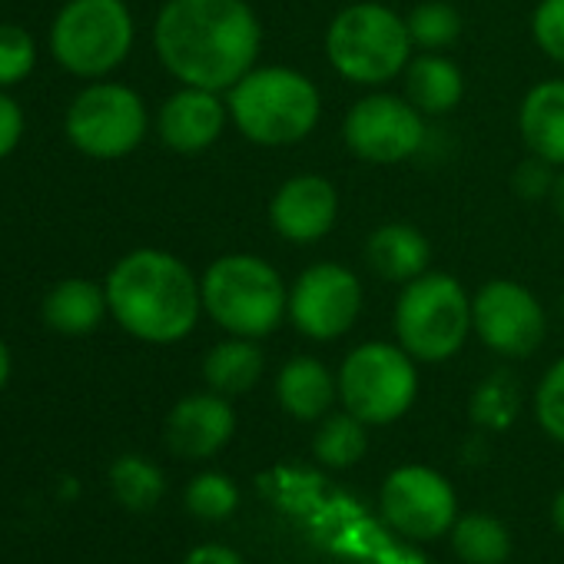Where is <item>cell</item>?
I'll use <instances>...</instances> for the list:
<instances>
[{
    "instance_id": "6da1fadb",
    "label": "cell",
    "mask_w": 564,
    "mask_h": 564,
    "mask_svg": "<svg viewBox=\"0 0 564 564\" xmlns=\"http://www.w3.org/2000/svg\"><path fill=\"white\" fill-rule=\"evenodd\" d=\"M153 51L183 87L226 94L256 67L262 24L246 0H166L153 21Z\"/></svg>"
},
{
    "instance_id": "7a4b0ae2",
    "label": "cell",
    "mask_w": 564,
    "mask_h": 564,
    "mask_svg": "<svg viewBox=\"0 0 564 564\" xmlns=\"http://www.w3.org/2000/svg\"><path fill=\"white\" fill-rule=\"evenodd\" d=\"M110 316L123 333L150 346L186 339L203 313L199 279L183 259L163 249H133L107 272Z\"/></svg>"
},
{
    "instance_id": "3957f363",
    "label": "cell",
    "mask_w": 564,
    "mask_h": 564,
    "mask_svg": "<svg viewBox=\"0 0 564 564\" xmlns=\"http://www.w3.org/2000/svg\"><path fill=\"white\" fill-rule=\"evenodd\" d=\"M232 127L256 147H293L303 143L319 117V87L293 67H252L239 84L226 90Z\"/></svg>"
},
{
    "instance_id": "277c9868",
    "label": "cell",
    "mask_w": 564,
    "mask_h": 564,
    "mask_svg": "<svg viewBox=\"0 0 564 564\" xmlns=\"http://www.w3.org/2000/svg\"><path fill=\"white\" fill-rule=\"evenodd\" d=\"M203 313L229 336L262 339L290 316V290L272 262L252 252H229L199 279Z\"/></svg>"
},
{
    "instance_id": "5b68a950",
    "label": "cell",
    "mask_w": 564,
    "mask_h": 564,
    "mask_svg": "<svg viewBox=\"0 0 564 564\" xmlns=\"http://www.w3.org/2000/svg\"><path fill=\"white\" fill-rule=\"evenodd\" d=\"M412 51L415 44L405 18L379 0L343 8L326 31V57L333 70L359 87H382L402 77Z\"/></svg>"
},
{
    "instance_id": "8992f818",
    "label": "cell",
    "mask_w": 564,
    "mask_h": 564,
    "mask_svg": "<svg viewBox=\"0 0 564 564\" xmlns=\"http://www.w3.org/2000/svg\"><path fill=\"white\" fill-rule=\"evenodd\" d=\"M471 333V296L448 272H422L395 303L399 346L419 362L452 359Z\"/></svg>"
},
{
    "instance_id": "52a82bcc",
    "label": "cell",
    "mask_w": 564,
    "mask_h": 564,
    "mask_svg": "<svg viewBox=\"0 0 564 564\" xmlns=\"http://www.w3.org/2000/svg\"><path fill=\"white\" fill-rule=\"evenodd\" d=\"M133 37V14L123 0H70L51 24V54L80 80H104L130 57Z\"/></svg>"
},
{
    "instance_id": "ba28073f",
    "label": "cell",
    "mask_w": 564,
    "mask_h": 564,
    "mask_svg": "<svg viewBox=\"0 0 564 564\" xmlns=\"http://www.w3.org/2000/svg\"><path fill=\"white\" fill-rule=\"evenodd\" d=\"M336 382L346 412H352L366 425H389L402 419L419 392L415 359L392 343L356 346L343 359Z\"/></svg>"
},
{
    "instance_id": "9c48e42d",
    "label": "cell",
    "mask_w": 564,
    "mask_h": 564,
    "mask_svg": "<svg viewBox=\"0 0 564 564\" xmlns=\"http://www.w3.org/2000/svg\"><path fill=\"white\" fill-rule=\"evenodd\" d=\"M150 127L143 97L113 80H94L84 87L64 117V133L70 147L90 160H123L130 156Z\"/></svg>"
},
{
    "instance_id": "30bf717a",
    "label": "cell",
    "mask_w": 564,
    "mask_h": 564,
    "mask_svg": "<svg viewBox=\"0 0 564 564\" xmlns=\"http://www.w3.org/2000/svg\"><path fill=\"white\" fill-rule=\"evenodd\" d=\"M429 127L425 113H419L409 97L399 94H369L352 104V110L343 120V140L346 147L376 166H392L402 160H412L425 147Z\"/></svg>"
},
{
    "instance_id": "8fae6325",
    "label": "cell",
    "mask_w": 564,
    "mask_h": 564,
    "mask_svg": "<svg viewBox=\"0 0 564 564\" xmlns=\"http://www.w3.org/2000/svg\"><path fill=\"white\" fill-rule=\"evenodd\" d=\"M362 313V282L339 262H313L290 286V319L316 343L346 336Z\"/></svg>"
},
{
    "instance_id": "7c38bea8",
    "label": "cell",
    "mask_w": 564,
    "mask_h": 564,
    "mask_svg": "<svg viewBox=\"0 0 564 564\" xmlns=\"http://www.w3.org/2000/svg\"><path fill=\"white\" fill-rule=\"evenodd\" d=\"M471 329L508 359H524L544 343V310L534 293L514 279H491L471 296Z\"/></svg>"
},
{
    "instance_id": "4fadbf2b",
    "label": "cell",
    "mask_w": 564,
    "mask_h": 564,
    "mask_svg": "<svg viewBox=\"0 0 564 564\" xmlns=\"http://www.w3.org/2000/svg\"><path fill=\"white\" fill-rule=\"evenodd\" d=\"M379 505L395 531L419 541L445 534L455 524V511H458L452 485L425 465L395 468L382 485Z\"/></svg>"
},
{
    "instance_id": "5bb4252c",
    "label": "cell",
    "mask_w": 564,
    "mask_h": 564,
    "mask_svg": "<svg viewBox=\"0 0 564 564\" xmlns=\"http://www.w3.org/2000/svg\"><path fill=\"white\" fill-rule=\"evenodd\" d=\"M336 219L339 193L326 176L316 173L290 176L269 199V223L286 242L313 246L333 232Z\"/></svg>"
},
{
    "instance_id": "9a60e30c",
    "label": "cell",
    "mask_w": 564,
    "mask_h": 564,
    "mask_svg": "<svg viewBox=\"0 0 564 564\" xmlns=\"http://www.w3.org/2000/svg\"><path fill=\"white\" fill-rule=\"evenodd\" d=\"M229 123V107L216 90L180 87L170 94L156 113V133L173 153H203L209 150Z\"/></svg>"
},
{
    "instance_id": "2e32d148",
    "label": "cell",
    "mask_w": 564,
    "mask_h": 564,
    "mask_svg": "<svg viewBox=\"0 0 564 564\" xmlns=\"http://www.w3.org/2000/svg\"><path fill=\"white\" fill-rule=\"evenodd\" d=\"M236 432V412L219 392L180 399L166 415V445L180 458H213Z\"/></svg>"
},
{
    "instance_id": "e0dca14e",
    "label": "cell",
    "mask_w": 564,
    "mask_h": 564,
    "mask_svg": "<svg viewBox=\"0 0 564 564\" xmlns=\"http://www.w3.org/2000/svg\"><path fill=\"white\" fill-rule=\"evenodd\" d=\"M518 130L528 153L564 166V80H541L524 94Z\"/></svg>"
},
{
    "instance_id": "ac0fdd59",
    "label": "cell",
    "mask_w": 564,
    "mask_h": 564,
    "mask_svg": "<svg viewBox=\"0 0 564 564\" xmlns=\"http://www.w3.org/2000/svg\"><path fill=\"white\" fill-rule=\"evenodd\" d=\"M41 316L61 336H87L104 323V316H110L107 290L84 275L61 279L44 296Z\"/></svg>"
},
{
    "instance_id": "d6986e66",
    "label": "cell",
    "mask_w": 564,
    "mask_h": 564,
    "mask_svg": "<svg viewBox=\"0 0 564 564\" xmlns=\"http://www.w3.org/2000/svg\"><path fill=\"white\" fill-rule=\"evenodd\" d=\"M366 262L389 282H412L429 272L432 242L419 226L409 223H386L366 239Z\"/></svg>"
},
{
    "instance_id": "ffe728a7",
    "label": "cell",
    "mask_w": 564,
    "mask_h": 564,
    "mask_svg": "<svg viewBox=\"0 0 564 564\" xmlns=\"http://www.w3.org/2000/svg\"><path fill=\"white\" fill-rule=\"evenodd\" d=\"M275 395H279V405L286 409L293 419L316 422L339 399V382L319 359L296 356V359H290L286 366L279 369Z\"/></svg>"
},
{
    "instance_id": "44dd1931",
    "label": "cell",
    "mask_w": 564,
    "mask_h": 564,
    "mask_svg": "<svg viewBox=\"0 0 564 564\" xmlns=\"http://www.w3.org/2000/svg\"><path fill=\"white\" fill-rule=\"evenodd\" d=\"M402 77H405V97H409V104L419 113H425V117H445L465 97V77H462V70L448 57L432 54V51H422L419 57H412Z\"/></svg>"
},
{
    "instance_id": "7402d4cb",
    "label": "cell",
    "mask_w": 564,
    "mask_h": 564,
    "mask_svg": "<svg viewBox=\"0 0 564 564\" xmlns=\"http://www.w3.org/2000/svg\"><path fill=\"white\" fill-rule=\"evenodd\" d=\"M262 369H265L262 349L256 346V339H242V336L213 346L203 359V379L209 392H219L226 399L249 392L262 379Z\"/></svg>"
},
{
    "instance_id": "603a6c76",
    "label": "cell",
    "mask_w": 564,
    "mask_h": 564,
    "mask_svg": "<svg viewBox=\"0 0 564 564\" xmlns=\"http://www.w3.org/2000/svg\"><path fill=\"white\" fill-rule=\"evenodd\" d=\"M455 554L465 564H501L511 554V534L491 514H465L452 524Z\"/></svg>"
},
{
    "instance_id": "cb8c5ba5",
    "label": "cell",
    "mask_w": 564,
    "mask_h": 564,
    "mask_svg": "<svg viewBox=\"0 0 564 564\" xmlns=\"http://www.w3.org/2000/svg\"><path fill=\"white\" fill-rule=\"evenodd\" d=\"M110 491L123 508L147 511V508L160 505V498L166 491V478L143 455H120L110 465Z\"/></svg>"
},
{
    "instance_id": "d4e9b609",
    "label": "cell",
    "mask_w": 564,
    "mask_h": 564,
    "mask_svg": "<svg viewBox=\"0 0 564 564\" xmlns=\"http://www.w3.org/2000/svg\"><path fill=\"white\" fill-rule=\"evenodd\" d=\"M366 445H369V435H366V422L356 419L352 412H343V415H329L316 438H313V452L323 465L329 468H349L356 465L362 455H366Z\"/></svg>"
},
{
    "instance_id": "484cf974",
    "label": "cell",
    "mask_w": 564,
    "mask_h": 564,
    "mask_svg": "<svg viewBox=\"0 0 564 564\" xmlns=\"http://www.w3.org/2000/svg\"><path fill=\"white\" fill-rule=\"evenodd\" d=\"M405 24H409L412 44L419 51H432V54L452 47L462 34V18L452 4H445V0H425V4L412 8Z\"/></svg>"
},
{
    "instance_id": "4316f807",
    "label": "cell",
    "mask_w": 564,
    "mask_h": 564,
    "mask_svg": "<svg viewBox=\"0 0 564 564\" xmlns=\"http://www.w3.org/2000/svg\"><path fill=\"white\" fill-rule=\"evenodd\" d=\"M186 508L203 518V521H219V518H229L239 505V491L236 485L219 475V471H203L196 475L189 485H186V495H183Z\"/></svg>"
},
{
    "instance_id": "83f0119b",
    "label": "cell",
    "mask_w": 564,
    "mask_h": 564,
    "mask_svg": "<svg viewBox=\"0 0 564 564\" xmlns=\"http://www.w3.org/2000/svg\"><path fill=\"white\" fill-rule=\"evenodd\" d=\"M37 67V41L21 24H0V90L24 84Z\"/></svg>"
},
{
    "instance_id": "f1b7e54d",
    "label": "cell",
    "mask_w": 564,
    "mask_h": 564,
    "mask_svg": "<svg viewBox=\"0 0 564 564\" xmlns=\"http://www.w3.org/2000/svg\"><path fill=\"white\" fill-rule=\"evenodd\" d=\"M518 412V389L508 376H491L488 382H481L475 389V399H471V419L485 429H505L511 425Z\"/></svg>"
},
{
    "instance_id": "f546056e",
    "label": "cell",
    "mask_w": 564,
    "mask_h": 564,
    "mask_svg": "<svg viewBox=\"0 0 564 564\" xmlns=\"http://www.w3.org/2000/svg\"><path fill=\"white\" fill-rule=\"evenodd\" d=\"M534 415H538V425L554 442H564V359H557L544 372L538 395H534Z\"/></svg>"
},
{
    "instance_id": "4dcf8cb0",
    "label": "cell",
    "mask_w": 564,
    "mask_h": 564,
    "mask_svg": "<svg viewBox=\"0 0 564 564\" xmlns=\"http://www.w3.org/2000/svg\"><path fill=\"white\" fill-rule=\"evenodd\" d=\"M531 34L541 54L564 67V0H541L531 14Z\"/></svg>"
},
{
    "instance_id": "1f68e13d",
    "label": "cell",
    "mask_w": 564,
    "mask_h": 564,
    "mask_svg": "<svg viewBox=\"0 0 564 564\" xmlns=\"http://www.w3.org/2000/svg\"><path fill=\"white\" fill-rule=\"evenodd\" d=\"M554 180H557L554 166L534 153L528 160H521L511 173V186L521 199H547L554 189Z\"/></svg>"
},
{
    "instance_id": "d6a6232c",
    "label": "cell",
    "mask_w": 564,
    "mask_h": 564,
    "mask_svg": "<svg viewBox=\"0 0 564 564\" xmlns=\"http://www.w3.org/2000/svg\"><path fill=\"white\" fill-rule=\"evenodd\" d=\"M24 127H28V120H24L21 104L8 90H0V160H8L21 147Z\"/></svg>"
},
{
    "instance_id": "836d02e7",
    "label": "cell",
    "mask_w": 564,
    "mask_h": 564,
    "mask_svg": "<svg viewBox=\"0 0 564 564\" xmlns=\"http://www.w3.org/2000/svg\"><path fill=\"white\" fill-rule=\"evenodd\" d=\"M183 564H246L232 547H223V544H199L186 554Z\"/></svg>"
},
{
    "instance_id": "e575fe53",
    "label": "cell",
    "mask_w": 564,
    "mask_h": 564,
    "mask_svg": "<svg viewBox=\"0 0 564 564\" xmlns=\"http://www.w3.org/2000/svg\"><path fill=\"white\" fill-rule=\"evenodd\" d=\"M11 372H14V359H11V349H8V343L0 339V392L8 389V382H11Z\"/></svg>"
},
{
    "instance_id": "d590c367",
    "label": "cell",
    "mask_w": 564,
    "mask_h": 564,
    "mask_svg": "<svg viewBox=\"0 0 564 564\" xmlns=\"http://www.w3.org/2000/svg\"><path fill=\"white\" fill-rule=\"evenodd\" d=\"M551 206H554V213L561 216V223H564V166L557 170V180H554V189H551Z\"/></svg>"
},
{
    "instance_id": "8d00e7d4",
    "label": "cell",
    "mask_w": 564,
    "mask_h": 564,
    "mask_svg": "<svg viewBox=\"0 0 564 564\" xmlns=\"http://www.w3.org/2000/svg\"><path fill=\"white\" fill-rule=\"evenodd\" d=\"M554 524H557V528L564 531V491H561V495L554 498Z\"/></svg>"
},
{
    "instance_id": "74e56055",
    "label": "cell",
    "mask_w": 564,
    "mask_h": 564,
    "mask_svg": "<svg viewBox=\"0 0 564 564\" xmlns=\"http://www.w3.org/2000/svg\"><path fill=\"white\" fill-rule=\"evenodd\" d=\"M561 306H564V303H561Z\"/></svg>"
}]
</instances>
